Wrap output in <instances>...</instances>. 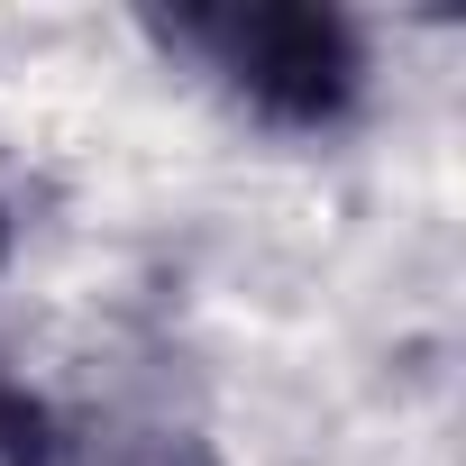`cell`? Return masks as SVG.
Here are the masks:
<instances>
[{
	"label": "cell",
	"mask_w": 466,
	"mask_h": 466,
	"mask_svg": "<svg viewBox=\"0 0 466 466\" xmlns=\"http://www.w3.org/2000/svg\"><path fill=\"white\" fill-rule=\"evenodd\" d=\"M174 46H192L238 101H257L266 119H339L357 101V37L329 10H284V0H248V10H183L165 28Z\"/></svg>",
	"instance_id": "cell-1"
}]
</instances>
